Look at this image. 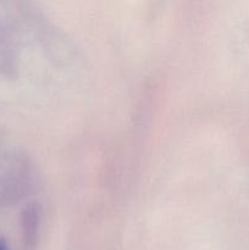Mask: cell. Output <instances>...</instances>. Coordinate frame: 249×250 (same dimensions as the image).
Instances as JSON below:
<instances>
[{
    "mask_svg": "<svg viewBox=\"0 0 249 250\" xmlns=\"http://www.w3.org/2000/svg\"><path fill=\"white\" fill-rule=\"evenodd\" d=\"M0 250H9L6 244H5L4 242H1V241H0Z\"/></svg>",
    "mask_w": 249,
    "mask_h": 250,
    "instance_id": "cell-1",
    "label": "cell"
}]
</instances>
